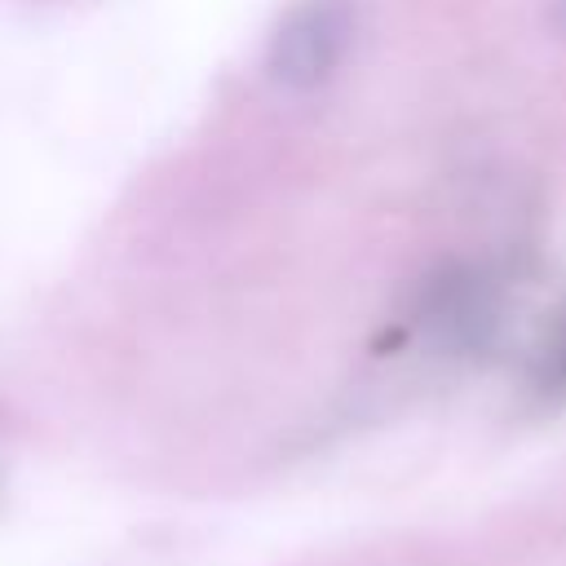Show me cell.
Masks as SVG:
<instances>
[{"mask_svg":"<svg viewBox=\"0 0 566 566\" xmlns=\"http://www.w3.org/2000/svg\"><path fill=\"white\" fill-rule=\"evenodd\" d=\"M526 394L539 407L566 402V305L544 323V336L526 358Z\"/></svg>","mask_w":566,"mask_h":566,"instance_id":"2","label":"cell"},{"mask_svg":"<svg viewBox=\"0 0 566 566\" xmlns=\"http://www.w3.org/2000/svg\"><path fill=\"white\" fill-rule=\"evenodd\" d=\"M358 40V0H292L265 35L261 71L279 93H318L349 62Z\"/></svg>","mask_w":566,"mask_h":566,"instance_id":"1","label":"cell"}]
</instances>
